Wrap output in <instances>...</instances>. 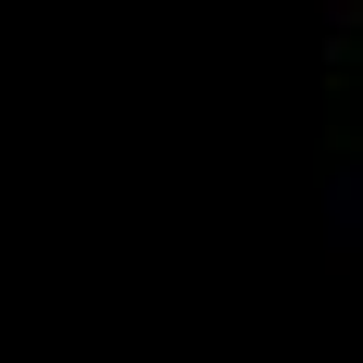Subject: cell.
<instances>
[{
	"label": "cell",
	"instance_id": "1",
	"mask_svg": "<svg viewBox=\"0 0 363 363\" xmlns=\"http://www.w3.org/2000/svg\"><path fill=\"white\" fill-rule=\"evenodd\" d=\"M326 88H338V213L363 238V0H326Z\"/></svg>",
	"mask_w": 363,
	"mask_h": 363
}]
</instances>
